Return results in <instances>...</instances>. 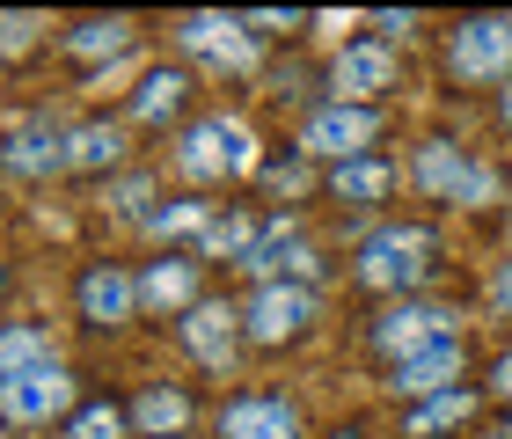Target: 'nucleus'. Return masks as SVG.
<instances>
[{"instance_id":"nucleus-32","label":"nucleus","mask_w":512,"mask_h":439,"mask_svg":"<svg viewBox=\"0 0 512 439\" xmlns=\"http://www.w3.org/2000/svg\"><path fill=\"white\" fill-rule=\"evenodd\" d=\"M491 118H498V132H505V140H512V81L491 96Z\"/></svg>"},{"instance_id":"nucleus-14","label":"nucleus","mask_w":512,"mask_h":439,"mask_svg":"<svg viewBox=\"0 0 512 439\" xmlns=\"http://www.w3.org/2000/svg\"><path fill=\"white\" fill-rule=\"evenodd\" d=\"M0 176H15V183L66 176V125L52 110H22V118L0 125Z\"/></svg>"},{"instance_id":"nucleus-1","label":"nucleus","mask_w":512,"mask_h":439,"mask_svg":"<svg viewBox=\"0 0 512 439\" xmlns=\"http://www.w3.org/2000/svg\"><path fill=\"white\" fill-rule=\"evenodd\" d=\"M439 271H447V242L425 213H403V220H374L352 249V286L374 293V300H410L425 293Z\"/></svg>"},{"instance_id":"nucleus-13","label":"nucleus","mask_w":512,"mask_h":439,"mask_svg":"<svg viewBox=\"0 0 512 439\" xmlns=\"http://www.w3.org/2000/svg\"><path fill=\"white\" fill-rule=\"evenodd\" d=\"M169 337H176V352L205 366V374H227L249 344H242V300H227V293H205L183 322H169Z\"/></svg>"},{"instance_id":"nucleus-27","label":"nucleus","mask_w":512,"mask_h":439,"mask_svg":"<svg viewBox=\"0 0 512 439\" xmlns=\"http://www.w3.org/2000/svg\"><path fill=\"white\" fill-rule=\"evenodd\" d=\"M52 37H59L52 15L8 8V15H0V66H22V59H37V52H52Z\"/></svg>"},{"instance_id":"nucleus-7","label":"nucleus","mask_w":512,"mask_h":439,"mask_svg":"<svg viewBox=\"0 0 512 439\" xmlns=\"http://www.w3.org/2000/svg\"><path fill=\"white\" fill-rule=\"evenodd\" d=\"M88 396L81 374L66 359H44V366H22V374H0V425L8 432H37V425H66L74 403Z\"/></svg>"},{"instance_id":"nucleus-5","label":"nucleus","mask_w":512,"mask_h":439,"mask_svg":"<svg viewBox=\"0 0 512 439\" xmlns=\"http://www.w3.org/2000/svg\"><path fill=\"white\" fill-rule=\"evenodd\" d=\"M403 183L425 205H483L498 191V176H491V161H483L476 147H461V140H447V132H425V140L410 147V161H403Z\"/></svg>"},{"instance_id":"nucleus-18","label":"nucleus","mask_w":512,"mask_h":439,"mask_svg":"<svg viewBox=\"0 0 512 439\" xmlns=\"http://www.w3.org/2000/svg\"><path fill=\"white\" fill-rule=\"evenodd\" d=\"M139 271V315H169L183 322L205 300V264L191 257V249H154L147 264H132Z\"/></svg>"},{"instance_id":"nucleus-2","label":"nucleus","mask_w":512,"mask_h":439,"mask_svg":"<svg viewBox=\"0 0 512 439\" xmlns=\"http://www.w3.org/2000/svg\"><path fill=\"white\" fill-rule=\"evenodd\" d=\"M256 161H264L256 154V132L235 118V110H198V118L169 140V169L191 183V191H205V198L227 191V183H249Z\"/></svg>"},{"instance_id":"nucleus-31","label":"nucleus","mask_w":512,"mask_h":439,"mask_svg":"<svg viewBox=\"0 0 512 439\" xmlns=\"http://www.w3.org/2000/svg\"><path fill=\"white\" fill-rule=\"evenodd\" d=\"M483 396H491L498 410H512V352H498L491 366H483Z\"/></svg>"},{"instance_id":"nucleus-25","label":"nucleus","mask_w":512,"mask_h":439,"mask_svg":"<svg viewBox=\"0 0 512 439\" xmlns=\"http://www.w3.org/2000/svg\"><path fill=\"white\" fill-rule=\"evenodd\" d=\"M249 183H256L264 198H293V205H300V198H315V191H322V169H315V161L300 154V147H271L264 161H256V176H249Z\"/></svg>"},{"instance_id":"nucleus-9","label":"nucleus","mask_w":512,"mask_h":439,"mask_svg":"<svg viewBox=\"0 0 512 439\" xmlns=\"http://www.w3.org/2000/svg\"><path fill=\"white\" fill-rule=\"evenodd\" d=\"M198 66H183V59H161V66H147V74H139V88H125V110L118 118L132 125V132H176L198 118Z\"/></svg>"},{"instance_id":"nucleus-17","label":"nucleus","mask_w":512,"mask_h":439,"mask_svg":"<svg viewBox=\"0 0 512 439\" xmlns=\"http://www.w3.org/2000/svg\"><path fill=\"white\" fill-rule=\"evenodd\" d=\"M139 37H147V30H139V15H74V22H59L52 52L74 66L81 81H96L103 66H110V59H125Z\"/></svg>"},{"instance_id":"nucleus-26","label":"nucleus","mask_w":512,"mask_h":439,"mask_svg":"<svg viewBox=\"0 0 512 439\" xmlns=\"http://www.w3.org/2000/svg\"><path fill=\"white\" fill-rule=\"evenodd\" d=\"M59 439H139V432H132L125 396H103V388H88V396L74 403V418L59 425Z\"/></svg>"},{"instance_id":"nucleus-34","label":"nucleus","mask_w":512,"mask_h":439,"mask_svg":"<svg viewBox=\"0 0 512 439\" xmlns=\"http://www.w3.org/2000/svg\"><path fill=\"white\" fill-rule=\"evenodd\" d=\"M8 286H15V279H8V271H0V300H8Z\"/></svg>"},{"instance_id":"nucleus-24","label":"nucleus","mask_w":512,"mask_h":439,"mask_svg":"<svg viewBox=\"0 0 512 439\" xmlns=\"http://www.w3.org/2000/svg\"><path fill=\"white\" fill-rule=\"evenodd\" d=\"M213 213H220V198H205V191H176V198H161L154 213H147V227L139 235L147 242H205V227H213Z\"/></svg>"},{"instance_id":"nucleus-30","label":"nucleus","mask_w":512,"mask_h":439,"mask_svg":"<svg viewBox=\"0 0 512 439\" xmlns=\"http://www.w3.org/2000/svg\"><path fill=\"white\" fill-rule=\"evenodd\" d=\"M242 30L256 44H286V37L308 30V8H286V15H278V8H242Z\"/></svg>"},{"instance_id":"nucleus-3","label":"nucleus","mask_w":512,"mask_h":439,"mask_svg":"<svg viewBox=\"0 0 512 439\" xmlns=\"http://www.w3.org/2000/svg\"><path fill=\"white\" fill-rule=\"evenodd\" d=\"M388 132H395V110H381V103L315 96L293 118V147L308 154L315 169H337V161H359V154H388Z\"/></svg>"},{"instance_id":"nucleus-10","label":"nucleus","mask_w":512,"mask_h":439,"mask_svg":"<svg viewBox=\"0 0 512 439\" xmlns=\"http://www.w3.org/2000/svg\"><path fill=\"white\" fill-rule=\"evenodd\" d=\"M322 88H330L337 103H381L388 110L395 96H403V52L381 44L374 30H359V37H344V52L330 59Z\"/></svg>"},{"instance_id":"nucleus-20","label":"nucleus","mask_w":512,"mask_h":439,"mask_svg":"<svg viewBox=\"0 0 512 439\" xmlns=\"http://www.w3.org/2000/svg\"><path fill=\"white\" fill-rule=\"evenodd\" d=\"M395 183H403V161L395 154H359V161L322 169V198L344 205V213H381V205L395 198Z\"/></svg>"},{"instance_id":"nucleus-15","label":"nucleus","mask_w":512,"mask_h":439,"mask_svg":"<svg viewBox=\"0 0 512 439\" xmlns=\"http://www.w3.org/2000/svg\"><path fill=\"white\" fill-rule=\"evenodd\" d=\"M213 432L220 439H308V410L286 388H235L213 410Z\"/></svg>"},{"instance_id":"nucleus-21","label":"nucleus","mask_w":512,"mask_h":439,"mask_svg":"<svg viewBox=\"0 0 512 439\" xmlns=\"http://www.w3.org/2000/svg\"><path fill=\"white\" fill-rule=\"evenodd\" d=\"M483 425V388L461 381L447 396H425V403H403V418H395V439H461Z\"/></svg>"},{"instance_id":"nucleus-12","label":"nucleus","mask_w":512,"mask_h":439,"mask_svg":"<svg viewBox=\"0 0 512 439\" xmlns=\"http://www.w3.org/2000/svg\"><path fill=\"white\" fill-rule=\"evenodd\" d=\"M169 44L183 66H213V74H256V37L242 15H169Z\"/></svg>"},{"instance_id":"nucleus-29","label":"nucleus","mask_w":512,"mask_h":439,"mask_svg":"<svg viewBox=\"0 0 512 439\" xmlns=\"http://www.w3.org/2000/svg\"><path fill=\"white\" fill-rule=\"evenodd\" d=\"M103 205H110L118 220L147 227V213L161 205V176H154V169H125V176H110V183H103Z\"/></svg>"},{"instance_id":"nucleus-33","label":"nucleus","mask_w":512,"mask_h":439,"mask_svg":"<svg viewBox=\"0 0 512 439\" xmlns=\"http://www.w3.org/2000/svg\"><path fill=\"white\" fill-rule=\"evenodd\" d=\"M322 439H381V432H374V425H330Z\"/></svg>"},{"instance_id":"nucleus-4","label":"nucleus","mask_w":512,"mask_h":439,"mask_svg":"<svg viewBox=\"0 0 512 439\" xmlns=\"http://www.w3.org/2000/svg\"><path fill=\"white\" fill-rule=\"evenodd\" d=\"M447 337H469L461 330V308L454 300H439V293H410V300H374V315L359 322V352L366 359H410V352H432V344H447Z\"/></svg>"},{"instance_id":"nucleus-23","label":"nucleus","mask_w":512,"mask_h":439,"mask_svg":"<svg viewBox=\"0 0 512 439\" xmlns=\"http://www.w3.org/2000/svg\"><path fill=\"white\" fill-rule=\"evenodd\" d=\"M256 235H264V213H256V205H220L213 213V227H205V242L191 249V257L213 271V264H235L242 271V257L256 249Z\"/></svg>"},{"instance_id":"nucleus-8","label":"nucleus","mask_w":512,"mask_h":439,"mask_svg":"<svg viewBox=\"0 0 512 439\" xmlns=\"http://www.w3.org/2000/svg\"><path fill=\"white\" fill-rule=\"evenodd\" d=\"M322 293L308 286H249L242 293V344L249 352H293V344L315 337Z\"/></svg>"},{"instance_id":"nucleus-11","label":"nucleus","mask_w":512,"mask_h":439,"mask_svg":"<svg viewBox=\"0 0 512 439\" xmlns=\"http://www.w3.org/2000/svg\"><path fill=\"white\" fill-rule=\"evenodd\" d=\"M74 322L96 337H118L139 322V271L125 257H88L74 271Z\"/></svg>"},{"instance_id":"nucleus-6","label":"nucleus","mask_w":512,"mask_h":439,"mask_svg":"<svg viewBox=\"0 0 512 439\" xmlns=\"http://www.w3.org/2000/svg\"><path fill=\"white\" fill-rule=\"evenodd\" d=\"M439 59H447L454 88L498 96L512 81V15H454L447 30H439Z\"/></svg>"},{"instance_id":"nucleus-28","label":"nucleus","mask_w":512,"mask_h":439,"mask_svg":"<svg viewBox=\"0 0 512 439\" xmlns=\"http://www.w3.org/2000/svg\"><path fill=\"white\" fill-rule=\"evenodd\" d=\"M59 359V330L52 322H0V374H22V366Z\"/></svg>"},{"instance_id":"nucleus-35","label":"nucleus","mask_w":512,"mask_h":439,"mask_svg":"<svg viewBox=\"0 0 512 439\" xmlns=\"http://www.w3.org/2000/svg\"><path fill=\"white\" fill-rule=\"evenodd\" d=\"M505 205H512V198H505ZM505 227H512V213H505Z\"/></svg>"},{"instance_id":"nucleus-16","label":"nucleus","mask_w":512,"mask_h":439,"mask_svg":"<svg viewBox=\"0 0 512 439\" xmlns=\"http://www.w3.org/2000/svg\"><path fill=\"white\" fill-rule=\"evenodd\" d=\"M132 140H139V132H132L125 118H110V110H88V118L66 125V176H81V183L125 176V169H132Z\"/></svg>"},{"instance_id":"nucleus-19","label":"nucleus","mask_w":512,"mask_h":439,"mask_svg":"<svg viewBox=\"0 0 512 439\" xmlns=\"http://www.w3.org/2000/svg\"><path fill=\"white\" fill-rule=\"evenodd\" d=\"M461 381H469V337H447V344H432V352H410V359L381 366V388L395 396V410L425 403V396H447Z\"/></svg>"},{"instance_id":"nucleus-22","label":"nucleus","mask_w":512,"mask_h":439,"mask_svg":"<svg viewBox=\"0 0 512 439\" xmlns=\"http://www.w3.org/2000/svg\"><path fill=\"white\" fill-rule=\"evenodd\" d=\"M125 410H132V432L139 439H183V432L198 425L191 381H139L132 396H125Z\"/></svg>"}]
</instances>
